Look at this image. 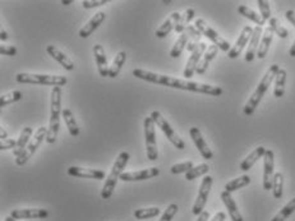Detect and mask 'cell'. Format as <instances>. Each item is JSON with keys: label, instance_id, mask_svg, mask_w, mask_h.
Wrapping results in <instances>:
<instances>
[{"label": "cell", "instance_id": "cell-47", "mask_svg": "<svg viewBox=\"0 0 295 221\" xmlns=\"http://www.w3.org/2000/svg\"><path fill=\"white\" fill-rule=\"evenodd\" d=\"M0 54H2V55H7V56H14L16 54H17V48H16V46L2 45L0 46Z\"/></svg>", "mask_w": 295, "mask_h": 221}, {"label": "cell", "instance_id": "cell-6", "mask_svg": "<svg viewBox=\"0 0 295 221\" xmlns=\"http://www.w3.org/2000/svg\"><path fill=\"white\" fill-rule=\"evenodd\" d=\"M151 118L154 119L155 124H158L159 128L164 132V135L168 137V140L173 143V146H175L178 150L186 149V143H184V141H183L182 138H180L179 136L175 133L174 129H173L172 126L168 123V121H166L165 118L161 115L160 112H158V110H154V112L151 113Z\"/></svg>", "mask_w": 295, "mask_h": 221}, {"label": "cell", "instance_id": "cell-39", "mask_svg": "<svg viewBox=\"0 0 295 221\" xmlns=\"http://www.w3.org/2000/svg\"><path fill=\"white\" fill-rule=\"evenodd\" d=\"M208 170H210V166H208V164H200L198 166H193V168H192L188 173H186V179L193 180V179H196V178H198V176L207 174Z\"/></svg>", "mask_w": 295, "mask_h": 221}, {"label": "cell", "instance_id": "cell-26", "mask_svg": "<svg viewBox=\"0 0 295 221\" xmlns=\"http://www.w3.org/2000/svg\"><path fill=\"white\" fill-rule=\"evenodd\" d=\"M266 151L267 150L264 149V147H262V146L257 147L254 151L250 152V154L248 155L244 160H243L242 163H240V170L248 171L249 169H252V166L254 165V164H256L259 159H262V157L264 156Z\"/></svg>", "mask_w": 295, "mask_h": 221}, {"label": "cell", "instance_id": "cell-11", "mask_svg": "<svg viewBox=\"0 0 295 221\" xmlns=\"http://www.w3.org/2000/svg\"><path fill=\"white\" fill-rule=\"evenodd\" d=\"M273 168H275V155L272 150H267L263 156V188L266 190L272 189Z\"/></svg>", "mask_w": 295, "mask_h": 221}, {"label": "cell", "instance_id": "cell-7", "mask_svg": "<svg viewBox=\"0 0 295 221\" xmlns=\"http://www.w3.org/2000/svg\"><path fill=\"white\" fill-rule=\"evenodd\" d=\"M194 26L198 28V31H200L203 36H206L208 40H211V41L214 42V45H216L217 48L221 49L222 51H228V53L230 51V44H229L225 39H222L211 26H208L205 20H202V18H197L196 22H194Z\"/></svg>", "mask_w": 295, "mask_h": 221}, {"label": "cell", "instance_id": "cell-34", "mask_svg": "<svg viewBox=\"0 0 295 221\" xmlns=\"http://www.w3.org/2000/svg\"><path fill=\"white\" fill-rule=\"evenodd\" d=\"M238 12L242 14V16H244L245 18H248V20H250L252 22L256 23L257 26H259V27L264 26V23H266V21L262 18V16H259L258 13H256L254 11H252L250 8H248L247 6H239Z\"/></svg>", "mask_w": 295, "mask_h": 221}, {"label": "cell", "instance_id": "cell-2", "mask_svg": "<svg viewBox=\"0 0 295 221\" xmlns=\"http://www.w3.org/2000/svg\"><path fill=\"white\" fill-rule=\"evenodd\" d=\"M278 69H280V67H278L277 64H272L270 68H268L266 74H264V76L262 77L261 81H259L256 91L252 93V96H250L249 100H248L247 104H245L244 109H243V113H244L245 115L250 117V115L254 113L256 107L258 106V104L261 102L262 97H263L264 93H266L267 90H268V87L271 86L272 81L276 78V74H277Z\"/></svg>", "mask_w": 295, "mask_h": 221}, {"label": "cell", "instance_id": "cell-28", "mask_svg": "<svg viewBox=\"0 0 295 221\" xmlns=\"http://www.w3.org/2000/svg\"><path fill=\"white\" fill-rule=\"evenodd\" d=\"M62 118L64 119L65 126H67L68 131H69V135L72 136V137H77V136H79V127L78 124H77L76 118H74L72 110L68 109V107H64L62 112Z\"/></svg>", "mask_w": 295, "mask_h": 221}, {"label": "cell", "instance_id": "cell-10", "mask_svg": "<svg viewBox=\"0 0 295 221\" xmlns=\"http://www.w3.org/2000/svg\"><path fill=\"white\" fill-rule=\"evenodd\" d=\"M212 183H214V178L210 175H206L202 179L200 190H198V196H197L194 206L193 208H192V212H193L194 215L200 216L201 213L205 211V206L206 203H207L208 194H210L211 188H212Z\"/></svg>", "mask_w": 295, "mask_h": 221}, {"label": "cell", "instance_id": "cell-40", "mask_svg": "<svg viewBox=\"0 0 295 221\" xmlns=\"http://www.w3.org/2000/svg\"><path fill=\"white\" fill-rule=\"evenodd\" d=\"M22 98V92L21 91H12V92L7 93V95H2L0 96V106L4 107L7 105H11L13 102H17Z\"/></svg>", "mask_w": 295, "mask_h": 221}, {"label": "cell", "instance_id": "cell-13", "mask_svg": "<svg viewBox=\"0 0 295 221\" xmlns=\"http://www.w3.org/2000/svg\"><path fill=\"white\" fill-rule=\"evenodd\" d=\"M159 174H160V169L150 168L138 171H125L120 175V179L124 180V182H139V180L152 179L155 176H158Z\"/></svg>", "mask_w": 295, "mask_h": 221}, {"label": "cell", "instance_id": "cell-3", "mask_svg": "<svg viewBox=\"0 0 295 221\" xmlns=\"http://www.w3.org/2000/svg\"><path fill=\"white\" fill-rule=\"evenodd\" d=\"M50 123H49L48 137L46 142L54 143L58 138L60 128V117H62V88L60 87H53L51 90V101H50Z\"/></svg>", "mask_w": 295, "mask_h": 221}, {"label": "cell", "instance_id": "cell-22", "mask_svg": "<svg viewBox=\"0 0 295 221\" xmlns=\"http://www.w3.org/2000/svg\"><path fill=\"white\" fill-rule=\"evenodd\" d=\"M46 51H48L49 55L53 59H55L56 62L59 63L65 70H73L74 69V63L69 59V56L65 55L63 51H60L59 49L55 48L54 45L46 46Z\"/></svg>", "mask_w": 295, "mask_h": 221}, {"label": "cell", "instance_id": "cell-5", "mask_svg": "<svg viewBox=\"0 0 295 221\" xmlns=\"http://www.w3.org/2000/svg\"><path fill=\"white\" fill-rule=\"evenodd\" d=\"M16 81L22 84H44V86L62 87L68 83L67 77L50 76V74H36V73H18Z\"/></svg>", "mask_w": 295, "mask_h": 221}, {"label": "cell", "instance_id": "cell-29", "mask_svg": "<svg viewBox=\"0 0 295 221\" xmlns=\"http://www.w3.org/2000/svg\"><path fill=\"white\" fill-rule=\"evenodd\" d=\"M286 70L284 68H280L276 74L275 78V91L273 95L275 97H282L285 95V84H286Z\"/></svg>", "mask_w": 295, "mask_h": 221}, {"label": "cell", "instance_id": "cell-32", "mask_svg": "<svg viewBox=\"0 0 295 221\" xmlns=\"http://www.w3.org/2000/svg\"><path fill=\"white\" fill-rule=\"evenodd\" d=\"M194 14H196V12H194L193 8H188L186 12H184V13L182 14V17H180V20L178 21L177 26H175V31H177L178 34L182 35L183 32L186 31L187 27L189 26V22H191V21L194 18Z\"/></svg>", "mask_w": 295, "mask_h": 221}, {"label": "cell", "instance_id": "cell-27", "mask_svg": "<svg viewBox=\"0 0 295 221\" xmlns=\"http://www.w3.org/2000/svg\"><path fill=\"white\" fill-rule=\"evenodd\" d=\"M217 51H219V48H217L216 45L208 46L207 50H206V53H205V55H203L202 60H201L200 64H198V67H197V69H196L197 74H200V76L205 74L206 70H207V68H208V65H210V63L212 62L215 56L217 55Z\"/></svg>", "mask_w": 295, "mask_h": 221}, {"label": "cell", "instance_id": "cell-37", "mask_svg": "<svg viewBox=\"0 0 295 221\" xmlns=\"http://www.w3.org/2000/svg\"><path fill=\"white\" fill-rule=\"evenodd\" d=\"M160 215V208L159 207H150V208H139L134 211V217L137 220H146V218L156 217Z\"/></svg>", "mask_w": 295, "mask_h": 221}, {"label": "cell", "instance_id": "cell-21", "mask_svg": "<svg viewBox=\"0 0 295 221\" xmlns=\"http://www.w3.org/2000/svg\"><path fill=\"white\" fill-rule=\"evenodd\" d=\"M180 17H182V14H180L179 12H174V13L170 14L168 20H166L165 22H164L163 25L156 30L155 35H156L159 39H164V37L168 36L173 30H175V26H177L178 21L180 20Z\"/></svg>", "mask_w": 295, "mask_h": 221}, {"label": "cell", "instance_id": "cell-20", "mask_svg": "<svg viewBox=\"0 0 295 221\" xmlns=\"http://www.w3.org/2000/svg\"><path fill=\"white\" fill-rule=\"evenodd\" d=\"M262 27L259 26H256L253 28V35L250 37L249 46L247 49V53H245V62H253L254 56L257 55V51H258L259 42H261L262 39Z\"/></svg>", "mask_w": 295, "mask_h": 221}, {"label": "cell", "instance_id": "cell-24", "mask_svg": "<svg viewBox=\"0 0 295 221\" xmlns=\"http://www.w3.org/2000/svg\"><path fill=\"white\" fill-rule=\"evenodd\" d=\"M32 135H34V129H32L31 127H26V128H23L22 133H21L20 138H18L17 141V147L14 149V156L20 157L21 155L25 152V150L27 149V146L30 145V140H31Z\"/></svg>", "mask_w": 295, "mask_h": 221}, {"label": "cell", "instance_id": "cell-15", "mask_svg": "<svg viewBox=\"0 0 295 221\" xmlns=\"http://www.w3.org/2000/svg\"><path fill=\"white\" fill-rule=\"evenodd\" d=\"M252 35H253V28L250 27V26H245V27L242 30V32H240V36H239V39L236 40L235 45H234L233 48L230 49V51L228 53L229 58L230 59L238 58V56L242 54L243 49H244L245 46H247L248 42L250 41V37H252Z\"/></svg>", "mask_w": 295, "mask_h": 221}, {"label": "cell", "instance_id": "cell-1", "mask_svg": "<svg viewBox=\"0 0 295 221\" xmlns=\"http://www.w3.org/2000/svg\"><path fill=\"white\" fill-rule=\"evenodd\" d=\"M133 76L142 81L150 82V83L161 84V86L172 87V88H179V90L192 91V92H200L206 93L211 96H220L222 95V88L217 86H211L206 83H198V82L186 81V79H178L170 76H164L159 73L149 72L144 69H134L133 70Z\"/></svg>", "mask_w": 295, "mask_h": 221}, {"label": "cell", "instance_id": "cell-31", "mask_svg": "<svg viewBox=\"0 0 295 221\" xmlns=\"http://www.w3.org/2000/svg\"><path fill=\"white\" fill-rule=\"evenodd\" d=\"M126 60V53L125 51H119L116 54V56L114 58V62H112L111 67L109 69V77L110 78H116L120 73L121 68H123L124 63Z\"/></svg>", "mask_w": 295, "mask_h": 221}, {"label": "cell", "instance_id": "cell-51", "mask_svg": "<svg viewBox=\"0 0 295 221\" xmlns=\"http://www.w3.org/2000/svg\"><path fill=\"white\" fill-rule=\"evenodd\" d=\"M7 138H8V133H7L6 129L2 127V128H0V140H7Z\"/></svg>", "mask_w": 295, "mask_h": 221}, {"label": "cell", "instance_id": "cell-30", "mask_svg": "<svg viewBox=\"0 0 295 221\" xmlns=\"http://www.w3.org/2000/svg\"><path fill=\"white\" fill-rule=\"evenodd\" d=\"M186 31L188 32V35H189V40H188V45H187V49H188V51L193 53V51L196 50V49L198 48V45L201 44L200 40H201V36H202V34L198 31V28H197L196 26H192V25H189L188 27H187Z\"/></svg>", "mask_w": 295, "mask_h": 221}, {"label": "cell", "instance_id": "cell-52", "mask_svg": "<svg viewBox=\"0 0 295 221\" xmlns=\"http://www.w3.org/2000/svg\"><path fill=\"white\" fill-rule=\"evenodd\" d=\"M0 39H2V41H6V40H8V34H7L4 30H2V31H0Z\"/></svg>", "mask_w": 295, "mask_h": 221}, {"label": "cell", "instance_id": "cell-42", "mask_svg": "<svg viewBox=\"0 0 295 221\" xmlns=\"http://www.w3.org/2000/svg\"><path fill=\"white\" fill-rule=\"evenodd\" d=\"M258 4L259 12H261V16L264 21H270L271 18V8H270V3L266 2V0H258L257 2Z\"/></svg>", "mask_w": 295, "mask_h": 221}, {"label": "cell", "instance_id": "cell-55", "mask_svg": "<svg viewBox=\"0 0 295 221\" xmlns=\"http://www.w3.org/2000/svg\"><path fill=\"white\" fill-rule=\"evenodd\" d=\"M6 221H17V220L12 217V216H8V217H6Z\"/></svg>", "mask_w": 295, "mask_h": 221}, {"label": "cell", "instance_id": "cell-18", "mask_svg": "<svg viewBox=\"0 0 295 221\" xmlns=\"http://www.w3.org/2000/svg\"><path fill=\"white\" fill-rule=\"evenodd\" d=\"M93 56H95L96 64H97V69L98 73H100V76L109 77L110 67L107 65V56L104 48H102V45H100V44L93 45Z\"/></svg>", "mask_w": 295, "mask_h": 221}, {"label": "cell", "instance_id": "cell-50", "mask_svg": "<svg viewBox=\"0 0 295 221\" xmlns=\"http://www.w3.org/2000/svg\"><path fill=\"white\" fill-rule=\"evenodd\" d=\"M208 218H210V212L205 210L200 216H198V220L197 221H208Z\"/></svg>", "mask_w": 295, "mask_h": 221}, {"label": "cell", "instance_id": "cell-25", "mask_svg": "<svg viewBox=\"0 0 295 221\" xmlns=\"http://www.w3.org/2000/svg\"><path fill=\"white\" fill-rule=\"evenodd\" d=\"M272 37H273L272 28L268 26V27L264 28L263 35H262L261 42H259V46H258V51H257V58L258 59L266 58L267 53H268V49H270L271 42H272Z\"/></svg>", "mask_w": 295, "mask_h": 221}, {"label": "cell", "instance_id": "cell-4", "mask_svg": "<svg viewBox=\"0 0 295 221\" xmlns=\"http://www.w3.org/2000/svg\"><path fill=\"white\" fill-rule=\"evenodd\" d=\"M129 159L130 155L126 151L120 152L119 156L116 157V161L112 165L111 171L107 175L106 182H105L104 187H102L101 197L104 199H109L112 196V192H114L116 187V182H118V179H120V175L124 173L123 170L126 166V164H128V161H129Z\"/></svg>", "mask_w": 295, "mask_h": 221}, {"label": "cell", "instance_id": "cell-56", "mask_svg": "<svg viewBox=\"0 0 295 221\" xmlns=\"http://www.w3.org/2000/svg\"><path fill=\"white\" fill-rule=\"evenodd\" d=\"M163 3H164V4H170V3H172V2H169V0H164Z\"/></svg>", "mask_w": 295, "mask_h": 221}, {"label": "cell", "instance_id": "cell-53", "mask_svg": "<svg viewBox=\"0 0 295 221\" xmlns=\"http://www.w3.org/2000/svg\"><path fill=\"white\" fill-rule=\"evenodd\" d=\"M289 55H290V56H292V58H295V41L292 42L291 48H290V50H289Z\"/></svg>", "mask_w": 295, "mask_h": 221}, {"label": "cell", "instance_id": "cell-8", "mask_svg": "<svg viewBox=\"0 0 295 221\" xmlns=\"http://www.w3.org/2000/svg\"><path fill=\"white\" fill-rule=\"evenodd\" d=\"M48 129L49 128H46V127H40V128L37 129L34 138H32V141L30 142V145L27 146V149L25 150V152H23L20 157L16 159V164H17L18 166L25 165L28 160L31 159V156L36 152V150L39 149L40 145H41V143L46 140V137H48Z\"/></svg>", "mask_w": 295, "mask_h": 221}, {"label": "cell", "instance_id": "cell-23", "mask_svg": "<svg viewBox=\"0 0 295 221\" xmlns=\"http://www.w3.org/2000/svg\"><path fill=\"white\" fill-rule=\"evenodd\" d=\"M220 197H221L222 202H224V204L226 206V208H228L229 215H230V217H231V221H244L243 220L242 213L239 212L238 206H236L235 201H234V198L231 197V193H229V192L224 190Z\"/></svg>", "mask_w": 295, "mask_h": 221}, {"label": "cell", "instance_id": "cell-35", "mask_svg": "<svg viewBox=\"0 0 295 221\" xmlns=\"http://www.w3.org/2000/svg\"><path fill=\"white\" fill-rule=\"evenodd\" d=\"M249 183H250V176L249 175H242V176H239V178L233 179L231 182L226 183V184H225V190H226V192H229V193H231V192H235V190L245 187V185H248Z\"/></svg>", "mask_w": 295, "mask_h": 221}, {"label": "cell", "instance_id": "cell-33", "mask_svg": "<svg viewBox=\"0 0 295 221\" xmlns=\"http://www.w3.org/2000/svg\"><path fill=\"white\" fill-rule=\"evenodd\" d=\"M188 40H189V35L188 32L184 31L182 35H180V37L178 39V41L175 42V45L173 46L172 51H170V56L174 59L179 58L180 55H182L183 50L187 48V45H188Z\"/></svg>", "mask_w": 295, "mask_h": 221}, {"label": "cell", "instance_id": "cell-9", "mask_svg": "<svg viewBox=\"0 0 295 221\" xmlns=\"http://www.w3.org/2000/svg\"><path fill=\"white\" fill-rule=\"evenodd\" d=\"M144 140H146V152L147 157L151 161L158 160L159 152H158V145H156V133H155V122L154 119L150 117L144 118Z\"/></svg>", "mask_w": 295, "mask_h": 221}, {"label": "cell", "instance_id": "cell-16", "mask_svg": "<svg viewBox=\"0 0 295 221\" xmlns=\"http://www.w3.org/2000/svg\"><path fill=\"white\" fill-rule=\"evenodd\" d=\"M68 174L70 176L76 178H84V179H105V171L98 170V169H88L81 168V166H70L68 169Z\"/></svg>", "mask_w": 295, "mask_h": 221}, {"label": "cell", "instance_id": "cell-45", "mask_svg": "<svg viewBox=\"0 0 295 221\" xmlns=\"http://www.w3.org/2000/svg\"><path fill=\"white\" fill-rule=\"evenodd\" d=\"M109 0H83L82 2V7L84 9H91V8H96V7L100 6H105Z\"/></svg>", "mask_w": 295, "mask_h": 221}, {"label": "cell", "instance_id": "cell-54", "mask_svg": "<svg viewBox=\"0 0 295 221\" xmlns=\"http://www.w3.org/2000/svg\"><path fill=\"white\" fill-rule=\"evenodd\" d=\"M72 3H73V0H62L63 6H69Z\"/></svg>", "mask_w": 295, "mask_h": 221}, {"label": "cell", "instance_id": "cell-19", "mask_svg": "<svg viewBox=\"0 0 295 221\" xmlns=\"http://www.w3.org/2000/svg\"><path fill=\"white\" fill-rule=\"evenodd\" d=\"M11 216L16 220L21 218H46L49 216L48 210L44 208H20L12 211Z\"/></svg>", "mask_w": 295, "mask_h": 221}, {"label": "cell", "instance_id": "cell-41", "mask_svg": "<svg viewBox=\"0 0 295 221\" xmlns=\"http://www.w3.org/2000/svg\"><path fill=\"white\" fill-rule=\"evenodd\" d=\"M268 22H270V27L272 28L273 34L277 35L280 39H286V37L289 36V31H287L284 26H281L280 21H278L277 18L272 17L270 21H268Z\"/></svg>", "mask_w": 295, "mask_h": 221}, {"label": "cell", "instance_id": "cell-44", "mask_svg": "<svg viewBox=\"0 0 295 221\" xmlns=\"http://www.w3.org/2000/svg\"><path fill=\"white\" fill-rule=\"evenodd\" d=\"M178 210H179V208H178L177 203L169 204L168 208H166L165 212H164V215L161 216V218L159 221H172V218L177 215Z\"/></svg>", "mask_w": 295, "mask_h": 221}, {"label": "cell", "instance_id": "cell-49", "mask_svg": "<svg viewBox=\"0 0 295 221\" xmlns=\"http://www.w3.org/2000/svg\"><path fill=\"white\" fill-rule=\"evenodd\" d=\"M225 218H226V213L221 211V212H217L211 221H225Z\"/></svg>", "mask_w": 295, "mask_h": 221}, {"label": "cell", "instance_id": "cell-46", "mask_svg": "<svg viewBox=\"0 0 295 221\" xmlns=\"http://www.w3.org/2000/svg\"><path fill=\"white\" fill-rule=\"evenodd\" d=\"M17 147V141L12 140V138H7V140H0V150H9L16 149Z\"/></svg>", "mask_w": 295, "mask_h": 221}, {"label": "cell", "instance_id": "cell-43", "mask_svg": "<svg viewBox=\"0 0 295 221\" xmlns=\"http://www.w3.org/2000/svg\"><path fill=\"white\" fill-rule=\"evenodd\" d=\"M193 163L192 161H184V163L175 164L172 166V173L173 174H182V173H188L192 168H193Z\"/></svg>", "mask_w": 295, "mask_h": 221}, {"label": "cell", "instance_id": "cell-17", "mask_svg": "<svg viewBox=\"0 0 295 221\" xmlns=\"http://www.w3.org/2000/svg\"><path fill=\"white\" fill-rule=\"evenodd\" d=\"M105 18H106V14H105L104 12H97V13H96L95 16H93V17L91 18V20L88 21V22L86 23L81 30H79L78 36L82 37V39H87V37H90L91 35L97 30L98 26L104 22Z\"/></svg>", "mask_w": 295, "mask_h": 221}, {"label": "cell", "instance_id": "cell-12", "mask_svg": "<svg viewBox=\"0 0 295 221\" xmlns=\"http://www.w3.org/2000/svg\"><path fill=\"white\" fill-rule=\"evenodd\" d=\"M206 50H207V45H206L205 42H201L200 45H198V48H197L196 50L191 54L188 62H187L186 69H184V77L187 78V81H188V78L193 77V74L196 73L197 67H198L200 62L202 60Z\"/></svg>", "mask_w": 295, "mask_h": 221}, {"label": "cell", "instance_id": "cell-48", "mask_svg": "<svg viewBox=\"0 0 295 221\" xmlns=\"http://www.w3.org/2000/svg\"><path fill=\"white\" fill-rule=\"evenodd\" d=\"M285 16H286L287 21H289L290 23H292V26H295V13L292 11H287L286 13H285Z\"/></svg>", "mask_w": 295, "mask_h": 221}, {"label": "cell", "instance_id": "cell-36", "mask_svg": "<svg viewBox=\"0 0 295 221\" xmlns=\"http://www.w3.org/2000/svg\"><path fill=\"white\" fill-rule=\"evenodd\" d=\"M282 192H284V175L282 173H275L272 183V193L276 199L282 197Z\"/></svg>", "mask_w": 295, "mask_h": 221}, {"label": "cell", "instance_id": "cell-14", "mask_svg": "<svg viewBox=\"0 0 295 221\" xmlns=\"http://www.w3.org/2000/svg\"><path fill=\"white\" fill-rule=\"evenodd\" d=\"M189 135H191V138L193 140L194 145H196V147L198 149V151H200L201 156H202L203 159L211 160L214 157V154H212L211 149L208 147L207 143H206L205 138L202 137V133H201L200 129L197 128V127H192V128L189 129Z\"/></svg>", "mask_w": 295, "mask_h": 221}, {"label": "cell", "instance_id": "cell-38", "mask_svg": "<svg viewBox=\"0 0 295 221\" xmlns=\"http://www.w3.org/2000/svg\"><path fill=\"white\" fill-rule=\"evenodd\" d=\"M294 211H295V198H292L290 199V202H287V203L285 204L284 207H282V210H281L280 212H278L271 221H285L292 212H294Z\"/></svg>", "mask_w": 295, "mask_h": 221}]
</instances>
